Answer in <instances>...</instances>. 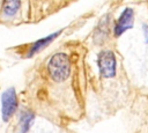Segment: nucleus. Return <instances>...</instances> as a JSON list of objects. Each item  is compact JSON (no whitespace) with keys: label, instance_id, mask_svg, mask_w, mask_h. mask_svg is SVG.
<instances>
[{"label":"nucleus","instance_id":"nucleus-8","mask_svg":"<svg viewBox=\"0 0 148 133\" xmlns=\"http://www.w3.org/2000/svg\"><path fill=\"white\" fill-rule=\"evenodd\" d=\"M20 6H21L20 1H6V2H3L2 12L6 16L12 17L17 13V10L20 9Z\"/></svg>","mask_w":148,"mask_h":133},{"label":"nucleus","instance_id":"nucleus-3","mask_svg":"<svg viewBox=\"0 0 148 133\" xmlns=\"http://www.w3.org/2000/svg\"><path fill=\"white\" fill-rule=\"evenodd\" d=\"M97 64H98L101 75L103 77L109 79V77H113L116 75L117 62H116V57L112 51H109V50L102 51L98 54Z\"/></svg>","mask_w":148,"mask_h":133},{"label":"nucleus","instance_id":"nucleus-6","mask_svg":"<svg viewBox=\"0 0 148 133\" xmlns=\"http://www.w3.org/2000/svg\"><path fill=\"white\" fill-rule=\"evenodd\" d=\"M110 31V15H105L97 25L94 32V39L96 43H103V40L108 37Z\"/></svg>","mask_w":148,"mask_h":133},{"label":"nucleus","instance_id":"nucleus-4","mask_svg":"<svg viewBox=\"0 0 148 133\" xmlns=\"http://www.w3.org/2000/svg\"><path fill=\"white\" fill-rule=\"evenodd\" d=\"M134 23V13L132 8H125L123 10V13L120 14L117 23L114 24L113 28V32L116 37L121 36L126 30L131 29L133 27Z\"/></svg>","mask_w":148,"mask_h":133},{"label":"nucleus","instance_id":"nucleus-7","mask_svg":"<svg viewBox=\"0 0 148 133\" xmlns=\"http://www.w3.org/2000/svg\"><path fill=\"white\" fill-rule=\"evenodd\" d=\"M34 118H35V113L31 112V111H23L21 113V117H20V127H21V133H27L32 123H34Z\"/></svg>","mask_w":148,"mask_h":133},{"label":"nucleus","instance_id":"nucleus-1","mask_svg":"<svg viewBox=\"0 0 148 133\" xmlns=\"http://www.w3.org/2000/svg\"><path fill=\"white\" fill-rule=\"evenodd\" d=\"M47 72L56 82H64L71 74V61L66 53L53 54L47 62Z\"/></svg>","mask_w":148,"mask_h":133},{"label":"nucleus","instance_id":"nucleus-2","mask_svg":"<svg viewBox=\"0 0 148 133\" xmlns=\"http://www.w3.org/2000/svg\"><path fill=\"white\" fill-rule=\"evenodd\" d=\"M17 96L14 87H9L1 95V118L8 121L17 110Z\"/></svg>","mask_w":148,"mask_h":133},{"label":"nucleus","instance_id":"nucleus-9","mask_svg":"<svg viewBox=\"0 0 148 133\" xmlns=\"http://www.w3.org/2000/svg\"><path fill=\"white\" fill-rule=\"evenodd\" d=\"M142 29H143V35H145L146 43H148V25L147 24H143L142 25Z\"/></svg>","mask_w":148,"mask_h":133},{"label":"nucleus","instance_id":"nucleus-5","mask_svg":"<svg viewBox=\"0 0 148 133\" xmlns=\"http://www.w3.org/2000/svg\"><path fill=\"white\" fill-rule=\"evenodd\" d=\"M60 34H61V30H58V31H56V32H53V34H51V35H49V36H46V37H43V38L36 40V42L30 46V50H29V52H28V57H32L34 54H36V53H38L39 51H42L43 49H45V47H46L50 43H52Z\"/></svg>","mask_w":148,"mask_h":133}]
</instances>
